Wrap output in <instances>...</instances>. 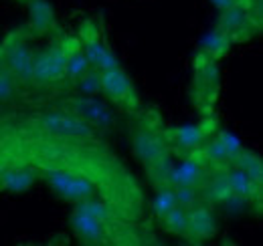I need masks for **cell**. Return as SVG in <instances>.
<instances>
[{
  "instance_id": "6da1fadb",
  "label": "cell",
  "mask_w": 263,
  "mask_h": 246,
  "mask_svg": "<svg viewBox=\"0 0 263 246\" xmlns=\"http://www.w3.org/2000/svg\"><path fill=\"white\" fill-rule=\"evenodd\" d=\"M0 61L4 71H8L18 83H29L33 79L34 53L23 34H12L2 45Z\"/></svg>"
},
{
  "instance_id": "7a4b0ae2",
  "label": "cell",
  "mask_w": 263,
  "mask_h": 246,
  "mask_svg": "<svg viewBox=\"0 0 263 246\" xmlns=\"http://www.w3.org/2000/svg\"><path fill=\"white\" fill-rule=\"evenodd\" d=\"M67 57H69V53L61 45H55V47L47 49L45 53L34 55L31 81H34L36 85H53V83L61 81L65 77Z\"/></svg>"
},
{
  "instance_id": "3957f363",
  "label": "cell",
  "mask_w": 263,
  "mask_h": 246,
  "mask_svg": "<svg viewBox=\"0 0 263 246\" xmlns=\"http://www.w3.org/2000/svg\"><path fill=\"white\" fill-rule=\"evenodd\" d=\"M39 125L43 131L55 137H75L85 139L93 135V125L81 119L75 113H47L39 119Z\"/></svg>"
},
{
  "instance_id": "277c9868",
  "label": "cell",
  "mask_w": 263,
  "mask_h": 246,
  "mask_svg": "<svg viewBox=\"0 0 263 246\" xmlns=\"http://www.w3.org/2000/svg\"><path fill=\"white\" fill-rule=\"evenodd\" d=\"M99 81H101V93H105L109 101L118 105H126L128 101H134L136 93H134L132 79L120 67L99 71Z\"/></svg>"
},
{
  "instance_id": "5b68a950",
  "label": "cell",
  "mask_w": 263,
  "mask_h": 246,
  "mask_svg": "<svg viewBox=\"0 0 263 246\" xmlns=\"http://www.w3.org/2000/svg\"><path fill=\"white\" fill-rule=\"evenodd\" d=\"M134 152L136 155L142 159V163L146 168H154L156 163H160L166 157V146L164 141L154 133V131H148V129H138L134 133Z\"/></svg>"
},
{
  "instance_id": "8992f818",
  "label": "cell",
  "mask_w": 263,
  "mask_h": 246,
  "mask_svg": "<svg viewBox=\"0 0 263 246\" xmlns=\"http://www.w3.org/2000/svg\"><path fill=\"white\" fill-rule=\"evenodd\" d=\"M71 105H73V113L75 115H79L81 119H85L93 127L105 129L111 123V113L107 111V107L101 101L93 99L91 95H83V97L71 99Z\"/></svg>"
},
{
  "instance_id": "52a82bcc",
  "label": "cell",
  "mask_w": 263,
  "mask_h": 246,
  "mask_svg": "<svg viewBox=\"0 0 263 246\" xmlns=\"http://www.w3.org/2000/svg\"><path fill=\"white\" fill-rule=\"evenodd\" d=\"M83 55L89 63V67L96 69V71H105V69L120 67V61L114 55V51L109 47H105V43L99 38L98 34H91V36L85 38Z\"/></svg>"
},
{
  "instance_id": "ba28073f",
  "label": "cell",
  "mask_w": 263,
  "mask_h": 246,
  "mask_svg": "<svg viewBox=\"0 0 263 246\" xmlns=\"http://www.w3.org/2000/svg\"><path fill=\"white\" fill-rule=\"evenodd\" d=\"M217 232V220L213 212L204 206H195L189 210V228L186 234H191L197 240H206L211 236H215Z\"/></svg>"
},
{
  "instance_id": "9c48e42d",
  "label": "cell",
  "mask_w": 263,
  "mask_h": 246,
  "mask_svg": "<svg viewBox=\"0 0 263 246\" xmlns=\"http://www.w3.org/2000/svg\"><path fill=\"white\" fill-rule=\"evenodd\" d=\"M164 180L168 186H195L197 188L202 182V168L195 159H184L176 168H170L164 174Z\"/></svg>"
},
{
  "instance_id": "30bf717a",
  "label": "cell",
  "mask_w": 263,
  "mask_h": 246,
  "mask_svg": "<svg viewBox=\"0 0 263 246\" xmlns=\"http://www.w3.org/2000/svg\"><path fill=\"white\" fill-rule=\"evenodd\" d=\"M71 228L75 230V234L79 238H83L85 242H101L103 236H105V228H103V222H99L98 218L89 214H83L79 210H75L71 214Z\"/></svg>"
},
{
  "instance_id": "8fae6325",
  "label": "cell",
  "mask_w": 263,
  "mask_h": 246,
  "mask_svg": "<svg viewBox=\"0 0 263 246\" xmlns=\"http://www.w3.org/2000/svg\"><path fill=\"white\" fill-rule=\"evenodd\" d=\"M221 31H225L227 34H237V32L245 31L249 27V10L247 6L239 0L233 6H229L227 10H221Z\"/></svg>"
},
{
  "instance_id": "7c38bea8",
  "label": "cell",
  "mask_w": 263,
  "mask_h": 246,
  "mask_svg": "<svg viewBox=\"0 0 263 246\" xmlns=\"http://www.w3.org/2000/svg\"><path fill=\"white\" fill-rule=\"evenodd\" d=\"M225 180L229 184L231 192H235V194H241V196H245L249 200H253V196H259V186L255 184L239 166L227 170Z\"/></svg>"
},
{
  "instance_id": "4fadbf2b",
  "label": "cell",
  "mask_w": 263,
  "mask_h": 246,
  "mask_svg": "<svg viewBox=\"0 0 263 246\" xmlns=\"http://www.w3.org/2000/svg\"><path fill=\"white\" fill-rule=\"evenodd\" d=\"M229 45H231V34H227L225 31L221 29H215V31L206 32L200 40V51L211 55L213 59H219L223 57L227 51H229Z\"/></svg>"
},
{
  "instance_id": "5bb4252c",
  "label": "cell",
  "mask_w": 263,
  "mask_h": 246,
  "mask_svg": "<svg viewBox=\"0 0 263 246\" xmlns=\"http://www.w3.org/2000/svg\"><path fill=\"white\" fill-rule=\"evenodd\" d=\"M33 170H23V168H10L2 174V188L10 192H25L34 184Z\"/></svg>"
},
{
  "instance_id": "9a60e30c",
  "label": "cell",
  "mask_w": 263,
  "mask_h": 246,
  "mask_svg": "<svg viewBox=\"0 0 263 246\" xmlns=\"http://www.w3.org/2000/svg\"><path fill=\"white\" fill-rule=\"evenodd\" d=\"M174 139H176L180 150L193 152V150H197V148L202 146L204 131L198 125H180V127L174 129Z\"/></svg>"
},
{
  "instance_id": "2e32d148",
  "label": "cell",
  "mask_w": 263,
  "mask_h": 246,
  "mask_svg": "<svg viewBox=\"0 0 263 246\" xmlns=\"http://www.w3.org/2000/svg\"><path fill=\"white\" fill-rule=\"evenodd\" d=\"M29 10H31V25L34 31L43 32L53 25V8L47 0H31Z\"/></svg>"
},
{
  "instance_id": "e0dca14e",
  "label": "cell",
  "mask_w": 263,
  "mask_h": 246,
  "mask_svg": "<svg viewBox=\"0 0 263 246\" xmlns=\"http://www.w3.org/2000/svg\"><path fill=\"white\" fill-rule=\"evenodd\" d=\"M93 192H96V184H93L89 178H85V176H81V174H75L73 180H71V184H69V188L65 190V194H63V200L81 202V200H85V198H91Z\"/></svg>"
},
{
  "instance_id": "ac0fdd59",
  "label": "cell",
  "mask_w": 263,
  "mask_h": 246,
  "mask_svg": "<svg viewBox=\"0 0 263 246\" xmlns=\"http://www.w3.org/2000/svg\"><path fill=\"white\" fill-rule=\"evenodd\" d=\"M235 159V163L255 182L257 186H261L263 182V163L261 159L257 157V155H253L251 152H247V150H243L241 154L237 155V157H233Z\"/></svg>"
},
{
  "instance_id": "d6986e66",
  "label": "cell",
  "mask_w": 263,
  "mask_h": 246,
  "mask_svg": "<svg viewBox=\"0 0 263 246\" xmlns=\"http://www.w3.org/2000/svg\"><path fill=\"white\" fill-rule=\"evenodd\" d=\"M162 222H164V228L168 232H172L176 236H184L186 234V228H189V210H184L180 206H174L162 218Z\"/></svg>"
},
{
  "instance_id": "ffe728a7",
  "label": "cell",
  "mask_w": 263,
  "mask_h": 246,
  "mask_svg": "<svg viewBox=\"0 0 263 246\" xmlns=\"http://www.w3.org/2000/svg\"><path fill=\"white\" fill-rule=\"evenodd\" d=\"M73 176H75L73 172L61 170V168H49V170H45V178H47L49 186H51L53 192H55L57 196H61V198H63V194H65L67 188H69V184H71Z\"/></svg>"
},
{
  "instance_id": "44dd1931",
  "label": "cell",
  "mask_w": 263,
  "mask_h": 246,
  "mask_svg": "<svg viewBox=\"0 0 263 246\" xmlns=\"http://www.w3.org/2000/svg\"><path fill=\"white\" fill-rule=\"evenodd\" d=\"M91 67H89V63L85 59V55H83V51H73V53H69V57H67V67H65V77L69 81H77L83 73H87Z\"/></svg>"
},
{
  "instance_id": "7402d4cb",
  "label": "cell",
  "mask_w": 263,
  "mask_h": 246,
  "mask_svg": "<svg viewBox=\"0 0 263 246\" xmlns=\"http://www.w3.org/2000/svg\"><path fill=\"white\" fill-rule=\"evenodd\" d=\"M176 206V198H174V192H172V186H166L162 188L158 194H156V198H154V202H152V210H154V214L158 216L160 220L164 218L172 208Z\"/></svg>"
},
{
  "instance_id": "603a6c76",
  "label": "cell",
  "mask_w": 263,
  "mask_h": 246,
  "mask_svg": "<svg viewBox=\"0 0 263 246\" xmlns=\"http://www.w3.org/2000/svg\"><path fill=\"white\" fill-rule=\"evenodd\" d=\"M75 204H77L75 210H79V212H83V214L93 216V218H98L99 222H105V220L111 218V210H109L103 202H98V200H93V198H85V200L75 202Z\"/></svg>"
},
{
  "instance_id": "cb8c5ba5",
  "label": "cell",
  "mask_w": 263,
  "mask_h": 246,
  "mask_svg": "<svg viewBox=\"0 0 263 246\" xmlns=\"http://www.w3.org/2000/svg\"><path fill=\"white\" fill-rule=\"evenodd\" d=\"M172 192L176 198V206H180L184 210H191L198 204V194L195 186H174Z\"/></svg>"
},
{
  "instance_id": "d4e9b609",
  "label": "cell",
  "mask_w": 263,
  "mask_h": 246,
  "mask_svg": "<svg viewBox=\"0 0 263 246\" xmlns=\"http://www.w3.org/2000/svg\"><path fill=\"white\" fill-rule=\"evenodd\" d=\"M229 194L231 188L227 184V180H225V176L223 178H215L211 184H206V190H204V198L209 202H213V204H221Z\"/></svg>"
},
{
  "instance_id": "484cf974",
  "label": "cell",
  "mask_w": 263,
  "mask_h": 246,
  "mask_svg": "<svg viewBox=\"0 0 263 246\" xmlns=\"http://www.w3.org/2000/svg\"><path fill=\"white\" fill-rule=\"evenodd\" d=\"M77 89L83 93V95H96L101 91V81H99V71L91 69L87 73H83L77 81Z\"/></svg>"
},
{
  "instance_id": "4316f807",
  "label": "cell",
  "mask_w": 263,
  "mask_h": 246,
  "mask_svg": "<svg viewBox=\"0 0 263 246\" xmlns=\"http://www.w3.org/2000/svg\"><path fill=\"white\" fill-rule=\"evenodd\" d=\"M202 154H204V157H206L209 161H213V163H225V161H229L231 159L229 152H227L225 146L219 141V137L213 139V141H209V144L204 146Z\"/></svg>"
},
{
  "instance_id": "83f0119b",
  "label": "cell",
  "mask_w": 263,
  "mask_h": 246,
  "mask_svg": "<svg viewBox=\"0 0 263 246\" xmlns=\"http://www.w3.org/2000/svg\"><path fill=\"white\" fill-rule=\"evenodd\" d=\"M18 95V81L8 73H0V101H12Z\"/></svg>"
},
{
  "instance_id": "f1b7e54d",
  "label": "cell",
  "mask_w": 263,
  "mask_h": 246,
  "mask_svg": "<svg viewBox=\"0 0 263 246\" xmlns=\"http://www.w3.org/2000/svg\"><path fill=\"white\" fill-rule=\"evenodd\" d=\"M223 204V208H225V212L231 216H239L245 212V208H247V204H249V198H245V196H241V194H235V192H231L229 196L221 202Z\"/></svg>"
},
{
  "instance_id": "f546056e",
  "label": "cell",
  "mask_w": 263,
  "mask_h": 246,
  "mask_svg": "<svg viewBox=\"0 0 263 246\" xmlns=\"http://www.w3.org/2000/svg\"><path fill=\"white\" fill-rule=\"evenodd\" d=\"M219 141H221V144L225 146V150L229 152L231 159H233V157H237V155L245 150V148H243V144H241V139H239L233 131H229V129L219 131Z\"/></svg>"
},
{
  "instance_id": "4dcf8cb0",
  "label": "cell",
  "mask_w": 263,
  "mask_h": 246,
  "mask_svg": "<svg viewBox=\"0 0 263 246\" xmlns=\"http://www.w3.org/2000/svg\"><path fill=\"white\" fill-rule=\"evenodd\" d=\"M211 2H213V4H215L219 10H227V8H229V6H233L237 0H211Z\"/></svg>"
},
{
  "instance_id": "1f68e13d",
  "label": "cell",
  "mask_w": 263,
  "mask_h": 246,
  "mask_svg": "<svg viewBox=\"0 0 263 246\" xmlns=\"http://www.w3.org/2000/svg\"><path fill=\"white\" fill-rule=\"evenodd\" d=\"M2 71H4V67H2V61H0V73H2Z\"/></svg>"
},
{
  "instance_id": "d6a6232c",
  "label": "cell",
  "mask_w": 263,
  "mask_h": 246,
  "mask_svg": "<svg viewBox=\"0 0 263 246\" xmlns=\"http://www.w3.org/2000/svg\"><path fill=\"white\" fill-rule=\"evenodd\" d=\"M0 53H2V45H0Z\"/></svg>"
},
{
  "instance_id": "836d02e7",
  "label": "cell",
  "mask_w": 263,
  "mask_h": 246,
  "mask_svg": "<svg viewBox=\"0 0 263 246\" xmlns=\"http://www.w3.org/2000/svg\"><path fill=\"white\" fill-rule=\"evenodd\" d=\"M237 2H239V0H237Z\"/></svg>"
}]
</instances>
